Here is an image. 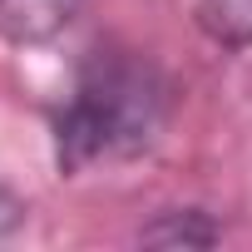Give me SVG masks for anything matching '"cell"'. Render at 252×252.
<instances>
[{"label": "cell", "instance_id": "cell-1", "mask_svg": "<svg viewBox=\"0 0 252 252\" xmlns=\"http://www.w3.org/2000/svg\"><path fill=\"white\" fill-rule=\"evenodd\" d=\"M168 114H173L168 74L139 50L104 45L79 64L69 99L55 109L50 124L55 168L64 178H79L99 163L109 168L124 158H139L168 129Z\"/></svg>", "mask_w": 252, "mask_h": 252}, {"label": "cell", "instance_id": "cell-2", "mask_svg": "<svg viewBox=\"0 0 252 252\" xmlns=\"http://www.w3.org/2000/svg\"><path fill=\"white\" fill-rule=\"evenodd\" d=\"M79 5L84 0H0V40L20 50L50 45L74 25Z\"/></svg>", "mask_w": 252, "mask_h": 252}, {"label": "cell", "instance_id": "cell-3", "mask_svg": "<svg viewBox=\"0 0 252 252\" xmlns=\"http://www.w3.org/2000/svg\"><path fill=\"white\" fill-rule=\"evenodd\" d=\"M222 227L213 222L208 208H163L154 222L139 227V242L149 247H213Z\"/></svg>", "mask_w": 252, "mask_h": 252}, {"label": "cell", "instance_id": "cell-4", "mask_svg": "<svg viewBox=\"0 0 252 252\" xmlns=\"http://www.w3.org/2000/svg\"><path fill=\"white\" fill-rule=\"evenodd\" d=\"M193 20L218 50H252V0H198Z\"/></svg>", "mask_w": 252, "mask_h": 252}, {"label": "cell", "instance_id": "cell-5", "mask_svg": "<svg viewBox=\"0 0 252 252\" xmlns=\"http://www.w3.org/2000/svg\"><path fill=\"white\" fill-rule=\"evenodd\" d=\"M25 213H30V208H25V198H15L10 188H0V242H5V237L25 222Z\"/></svg>", "mask_w": 252, "mask_h": 252}]
</instances>
